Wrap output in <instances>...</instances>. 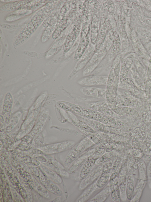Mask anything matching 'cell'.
I'll list each match as a JSON object with an SVG mask.
<instances>
[{"label":"cell","instance_id":"cell-1","mask_svg":"<svg viewBox=\"0 0 151 202\" xmlns=\"http://www.w3.org/2000/svg\"><path fill=\"white\" fill-rule=\"evenodd\" d=\"M57 1H52L37 12L27 26L20 32L14 43L15 46L20 45L29 39L41 23L51 14L55 8Z\"/></svg>","mask_w":151,"mask_h":202},{"label":"cell","instance_id":"cell-2","mask_svg":"<svg viewBox=\"0 0 151 202\" xmlns=\"http://www.w3.org/2000/svg\"><path fill=\"white\" fill-rule=\"evenodd\" d=\"M30 169L35 179L48 191L58 196L63 195L60 188L47 176L40 167H30Z\"/></svg>","mask_w":151,"mask_h":202},{"label":"cell","instance_id":"cell-3","mask_svg":"<svg viewBox=\"0 0 151 202\" xmlns=\"http://www.w3.org/2000/svg\"><path fill=\"white\" fill-rule=\"evenodd\" d=\"M94 144L87 137L83 139L68 153L64 162V166L68 167L84 151Z\"/></svg>","mask_w":151,"mask_h":202},{"label":"cell","instance_id":"cell-4","mask_svg":"<svg viewBox=\"0 0 151 202\" xmlns=\"http://www.w3.org/2000/svg\"><path fill=\"white\" fill-rule=\"evenodd\" d=\"M75 144V142L73 141L67 140L47 145L39 149L45 154L50 155L68 150L72 148Z\"/></svg>","mask_w":151,"mask_h":202},{"label":"cell","instance_id":"cell-5","mask_svg":"<svg viewBox=\"0 0 151 202\" xmlns=\"http://www.w3.org/2000/svg\"><path fill=\"white\" fill-rule=\"evenodd\" d=\"M104 153V150H99L96 151L91 155L89 157L83 164L79 174V179L81 180L85 178L91 171L95 164L97 160Z\"/></svg>","mask_w":151,"mask_h":202},{"label":"cell","instance_id":"cell-6","mask_svg":"<svg viewBox=\"0 0 151 202\" xmlns=\"http://www.w3.org/2000/svg\"><path fill=\"white\" fill-rule=\"evenodd\" d=\"M86 107L88 108L118 119L122 118L123 117L114 112L110 108L106 101H101L90 103L87 104Z\"/></svg>","mask_w":151,"mask_h":202},{"label":"cell","instance_id":"cell-7","mask_svg":"<svg viewBox=\"0 0 151 202\" xmlns=\"http://www.w3.org/2000/svg\"><path fill=\"white\" fill-rule=\"evenodd\" d=\"M103 169V164H95L88 174L81 180L78 187L80 191L85 189L95 181L101 175Z\"/></svg>","mask_w":151,"mask_h":202},{"label":"cell","instance_id":"cell-8","mask_svg":"<svg viewBox=\"0 0 151 202\" xmlns=\"http://www.w3.org/2000/svg\"><path fill=\"white\" fill-rule=\"evenodd\" d=\"M83 121L93 129L100 132L106 133H119L123 131L122 129L114 126L105 124L93 120L79 116Z\"/></svg>","mask_w":151,"mask_h":202},{"label":"cell","instance_id":"cell-9","mask_svg":"<svg viewBox=\"0 0 151 202\" xmlns=\"http://www.w3.org/2000/svg\"><path fill=\"white\" fill-rule=\"evenodd\" d=\"M108 76L91 74L84 76L78 81V84L85 86L98 85H106Z\"/></svg>","mask_w":151,"mask_h":202},{"label":"cell","instance_id":"cell-10","mask_svg":"<svg viewBox=\"0 0 151 202\" xmlns=\"http://www.w3.org/2000/svg\"><path fill=\"white\" fill-rule=\"evenodd\" d=\"M113 159L103 164L102 172L96 180V184L98 189L104 187L109 182L111 169L113 163Z\"/></svg>","mask_w":151,"mask_h":202},{"label":"cell","instance_id":"cell-11","mask_svg":"<svg viewBox=\"0 0 151 202\" xmlns=\"http://www.w3.org/2000/svg\"><path fill=\"white\" fill-rule=\"evenodd\" d=\"M95 149H93L85 151L80 155L68 167V172L72 174L78 169L86 161L87 158L93 154L95 151Z\"/></svg>","mask_w":151,"mask_h":202},{"label":"cell","instance_id":"cell-12","mask_svg":"<svg viewBox=\"0 0 151 202\" xmlns=\"http://www.w3.org/2000/svg\"><path fill=\"white\" fill-rule=\"evenodd\" d=\"M32 1L23 0L8 3L1 6L0 9L3 11L9 12L27 8L30 6V3Z\"/></svg>","mask_w":151,"mask_h":202},{"label":"cell","instance_id":"cell-13","mask_svg":"<svg viewBox=\"0 0 151 202\" xmlns=\"http://www.w3.org/2000/svg\"><path fill=\"white\" fill-rule=\"evenodd\" d=\"M80 91L82 94L88 96L106 98V89L94 86H85L81 88Z\"/></svg>","mask_w":151,"mask_h":202},{"label":"cell","instance_id":"cell-14","mask_svg":"<svg viewBox=\"0 0 151 202\" xmlns=\"http://www.w3.org/2000/svg\"><path fill=\"white\" fill-rule=\"evenodd\" d=\"M109 183L112 200L114 202L120 201L121 197L118 177L110 178Z\"/></svg>","mask_w":151,"mask_h":202},{"label":"cell","instance_id":"cell-15","mask_svg":"<svg viewBox=\"0 0 151 202\" xmlns=\"http://www.w3.org/2000/svg\"><path fill=\"white\" fill-rule=\"evenodd\" d=\"M13 102L12 96L10 92H8L5 96L2 111V115L6 121L10 118Z\"/></svg>","mask_w":151,"mask_h":202},{"label":"cell","instance_id":"cell-16","mask_svg":"<svg viewBox=\"0 0 151 202\" xmlns=\"http://www.w3.org/2000/svg\"><path fill=\"white\" fill-rule=\"evenodd\" d=\"M96 181L85 189L75 201L84 202L87 201L90 197L98 189L96 185Z\"/></svg>","mask_w":151,"mask_h":202},{"label":"cell","instance_id":"cell-17","mask_svg":"<svg viewBox=\"0 0 151 202\" xmlns=\"http://www.w3.org/2000/svg\"><path fill=\"white\" fill-rule=\"evenodd\" d=\"M110 195V190L109 182L99 193L87 201L89 202H103Z\"/></svg>","mask_w":151,"mask_h":202},{"label":"cell","instance_id":"cell-18","mask_svg":"<svg viewBox=\"0 0 151 202\" xmlns=\"http://www.w3.org/2000/svg\"><path fill=\"white\" fill-rule=\"evenodd\" d=\"M123 169H121L118 174V181L121 198L122 201H125L126 195V177Z\"/></svg>","mask_w":151,"mask_h":202},{"label":"cell","instance_id":"cell-19","mask_svg":"<svg viewBox=\"0 0 151 202\" xmlns=\"http://www.w3.org/2000/svg\"><path fill=\"white\" fill-rule=\"evenodd\" d=\"M40 167L47 176L56 184H61L63 180L61 176L49 167L42 163Z\"/></svg>","mask_w":151,"mask_h":202},{"label":"cell","instance_id":"cell-20","mask_svg":"<svg viewBox=\"0 0 151 202\" xmlns=\"http://www.w3.org/2000/svg\"><path fill=\"white\" fill-rule=\"evenodd\" d=\"M126 195L127 198L129 200H132L135 195L134 180L133 177L131 175H129L126 177Z\"/></svg>","mask_w":151,"mask_h":202},{"label":"cell","instance_id":"cell-21","mask_svg":"<svg viewBox=\"0 0 151 202\" xmlns=\"http://www.w3.org/2000/svg\"><path fill=\"white\" fill-rule=\"evenodd\" d=\"M134 160L139 166L140 179L145 180L146 179V166L144 162L139 157L135 158Z\"/></svg>","mask_w":151,"mask_h":202},{"label":"cell","instance_id":"cell-22","mask_svg":"<svg viewBox=\"0 0 151 202\" xmlns=\"http://www.w3.org/2000/svg\"><path fill=\"white\" fill-rule=\"evenodd\" d=\"M34 179V187L37 191L45 197L49 198L50 195L48 191L36 179Z\"/></svg>","mask_w":151,"mask_h":202},{"label":"cell","instance_id":"cell-23","mask_svg":"<svg viewBox=\"0 0 151 202\" xmlns=\"http://www.w3.org/2000/svg\"><path fill=\"white\" fill-rule=\"evenodd\" d=\"M56 22L54 24L47 28L44 31L42 37L41 41L42 42H45L50 38L51 34L53 33V31L56 28Z\"/></svg>","mask_w":151,"mask_h":202},{"label":"cell","instance_id":"cell-24","mask_svg":"<svg viewBox=\"0 0 151 202\" xmlns=\"http://www.w3.org/2000/svg\"><path fill=\"white\" fill-rule=\"evenodd\" d=\"M58 17L57 13L54 12L44 21L42 23L43 27L47 28L51 26L57 22Z\"/></svg>","mask_w":151,"mask_h":202},{"label":"cell","instance_id":"cell-25","mask_svg":"<svg viewBox=\"0 0 151 202\" xmlns=\"http://www.w3.org/2000/svg\"><path fill=\"white\" fill-rule=\"evenodd\" d=\"M113 152H109L103 155L96 161L95 164L97 165L102 164L112 159Z\"/></svg>","mask_w":151,"mask_h":202},{"label":"cell","instance_id":"cell-26","mask_svg":"<svg viewBox=\"0 0 151 202\" xmlns=\"http://www.w3.org/2000/svg\"><path fill=\"white\" fill-rule=\"evenodd\" d=\"M108 103L110 108L115 113L121 116H127L122 110L121 107Z\"/></svg>","mask_w":151,"mask_h":202},{"label":"cell","instance_id":"cell-27","mask_svg":"<svg viewBox=\"0 0 151 202\" xmlns=\"http://www.w3.org/2000/svg\"><path fill=\"white\" fill-rule=\"evenodd\" d=\"M115 76L114 75V67H112L108 76L107 80L106 86H112L114 81Z\"/></svg>","mask_w":151,"mask_h":202},{"label":"cell","instance_id":"cell-28","mask_svg":"<svg viewBox=\"0 0 151 202\" xmlns=\"http://www.w3.org/2000/svg\"><path fill=\"white\" fill-rule=\"evenodd\" d=\"M121 107L127 116H134L137 114V111L132 108L126 106Z\"/></svg>","mask_w":151,"mask_h":202},{"label":"cell","instance_id":"cell-29","mask_svg":"<svg viewBox=\"0 0 151 202\" xmlns=\"http://www.w3.org/2000/svg\"><path fill=\"white\" fill-rule=\"evenodd\" d=\"M57 105L60 108L68 111L74 113V111L69 106L63 101H59L57 102Z\"/></svg>","mask_w":151,"mask_h":202},{"label":"cell","instance_id":"cell-30","mask_svg":"<svg viewBox=\"0 0 151 202\" xmlns=\"http://www.w3.org/2000/svg\"><path fill=\"white\" fill-rule=\"evenodd\" d=\"M114 66H113L114 67V72L115 76L116 77H119L120 74V62H119L115 65H114Z\"/></svg>","mask_w":151,"mask_h":202},{"label":"cell","instance_id":"cell-31","mask_svg":"<svg viewBox=\"0 0 151 202\" xmlns=\"http://www.w3.org/2000/svg\"><path fill=\"white\" fill-rule=\"evenodd\" d=\"M144 152L146 154H151V144L149 142H147L145 143L144 148Z\"/></svg>","mask_w":151,"mask_h":202},{"label":"cell","instance_id":"cell-32","mask_svg":"<svg viewBox=\"0 0 151 202\" xmlns=\"http://www.w3.org/2000/svg\"><path fill=\"white\" fill-rule=\"evenodd\" d=\"M1 26L3 28H7L9 29H14L16 27V26L13 25H9L6 24H0Z\"/></svg>","mask_w":151,"mask_h":202},{"label":"cell","instance_id":"cell-33","mask_svg":"<svg viewBox=\"0 0 151 202\" xmlns=\"http://www.w3.org/2000/svg\"><path fill=\"white\" fill-rule=\"evenodd\" d=\"M132 153L133 155L136 157H139L140 156V153L136 150H132Z\"/></svg>","mask_w":151,"mask_h":202},{"label":"cell","instance_id":"cell-34","mask_svg":"<svg viewBox=\"0 0 151 202\" xmlns=\"http://www.w3.org/2000/svg\"><path fill=\"white\" fill-rule=\"evenodd\" d=\"M147 23L150 26H151V19H148L146 20Z\"/></svg>","mask_w":151,"mask_h":202}]
</instances>
